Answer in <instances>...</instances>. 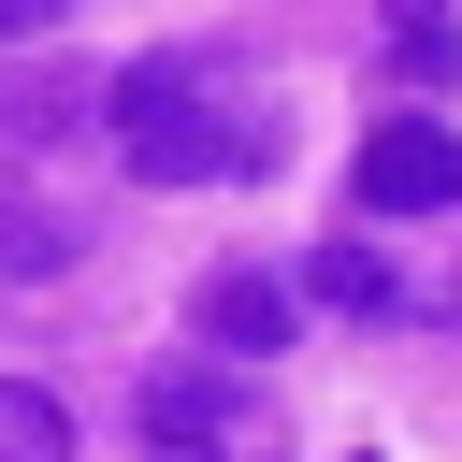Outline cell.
Instances as JSON below:
<instances>
[{"label":"cell","mask_w":462,"mask_h":462,"mask_svg":"<svg viewBox=\"0 0 462 462\" xmlns=\"http://www.w3.org/2000/svg\"><path fill=\"white\" fill-rule=\"evenodd\" d=\"M303 289H318V303H390V260H375V245H318Z\"/></svg>","instance_id":"8992f818"},{"label":"cell","mask_w":462,"mask_h":462,"mask_svg":"<svg viewBox=\"0 0 462 462\" xmlns=\"http://www.w3.org/2000/svg\"><path fill=\"white\" fill-rule=\"evenodd\" d=\"M58 14H72V0H0V43H43Z\"/></svg>","instance_id":"ba28073f"},{"label":"cell","mask_w":462,"mask_h":462,"mask_svg":"<svg viewBox=\"0 0 462 462\" xmlns=\"http://www.w3.org/2000/svg\"><path fill=\"white\" fill-rule=\"evenodd\" d=\"M0 462H72V404L29 390V375H0Z\"/></svg>","instance_id":"277c9868"},{"label":"cell","mask_w":462,"mask_h":462,"mask_svg":"<svg viewBox=\"0 0 462 462\" xmlns=\"http://www.w3.org/2000/svg\"><path fill=\"white\" fill-rule=\"evenodd\" d=\"M116 116H130V173H144V188H231V173L274 159L260 116H231V101H173V72H130Z\"/></svg>","instance_id":"6da1fadb"},{"label":"cell","mask_w":462,"mask_h":462,"mask_svg":"<svg viewBox=\"0 0 462 462\" xmlns=\"http://www.w3.org/2000/svg\"><path fill=\"white\" fill-rule=\"evenodd\" d=\"M144 419H159V433H217V390H202V375H159Z\"/></svg>","instance_id":"52a82bcc"},{"label":"cell","mask_w":462,"mask_h":462,"mask_svg":"<svg viewBox=\"0 0 462 462\" xmlns=\"http://www.w3.org/2000/svg\"><path fill=\"white\" fill-rule=\"evenodd\" d=\"M390 58H404L419 87H448V72H462V29H448L433 0H404V14H390Z\"/></svg>","instance_id":"5b68a950"},{"label":"cell","mask_w":462,"mask_h":462,"mask_svg":"<svg viewBox=\"0 0 462 462\" xmlns=\"http://www.w3.org/2000/svg\"><path fill=\"white\" fill-rule=\"evenodd\" d=\"M361 202H375V217H448V202H462V130L390 116V130L361 144Z\"/></svg>","instance_id":"7a4b0ae2"},{"label":"cell","mask_w":462,"mask_h":462,"mask_svg":"<svg viewBox=\"0 0 462 462\" xmlns=\"http://www.w3.org/2000/svg\"><path fill=\"white\" fill-rule=\"evenodd\" d=\"M202 346H217V361H260V346H289V303H274V274H202Z\"/></svg>","instance_id":"3957f363"}]
</instances>
